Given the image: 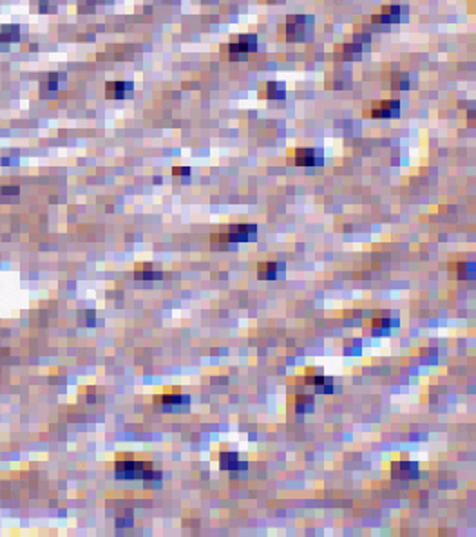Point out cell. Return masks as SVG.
Listing matches in <instances>:
<instances>
[{
    "label": "cell",
    "mask_w": 476,
    "mask_h": 537,
    "mask_svg": "<svg viewBox=\"0 0 476 537\" xmlns=\"http://www.w3.org/2000/svg\"><path fill=\"white\" fill-rule=\"evenodd\" d=\"M129 91H133L131 82H109L107 84V98H112V100H122Z\"/></svg>",
    "instance_id": "cell-8"
},
{
    "label": "cell",
    "mask_w": 476,
    "mask_h": 537,
    "mask_svg": "<svg viewBox=\"0 0 476 537\" xmlns=\"http://www.w3.org/2000/svg\"><path fill=\"white\" fill-rule=\"evenodd\" d=\"M266 94H268L270 100H281V98H284L286 91H284V85L282 84H279V82H272V84H268V91H266Z\"/></svg>",
    "instance_id": "cell-12"
},
{
    "label": "cell",
    "mask_w": 476,
    "mask_h": 537,
    "mask_svg": "<svg viewBox=\"0 0 476 537\" xmlns=\"http://www.w3.org/2000/svg\"><path fill=\"white\" fill-rule=\"evenodd\" d=\"M221 468L223 471H247L248 465L245 461H239L237 454L234 452H223L221 454Z\"/></svg>",
    "instance_id": "cell-7"
},
{
    "label": "cell",
    "mask_w": 476,
    "mask_h": 537,
    "mask_svg": "<svg viewBox=\"0 0 476 537\" xmlns=\"http://www.w3.org/2000/svg\"><path fill=\"white\" fill-rule=\"evenodd\" d=\"M282 272H284L282 262H261L259 264V279L263 281H275L281 277Z\"/></svg>",
    "instance_id": "cell-6"
},
{
    "label": "cell",
    "mask_w": 476,
    "mask_h": 537,
    "mask_svg": "<svg viewBox=\"0 0 476 537\" xmlns=\"http://www.w3.org/2000/svg\"><path fill=\"white\" fill-rule=\"evenodd\" d=\"M295 163L301 167H313V165H322L321 150L315 149H299L295 152Z\"/></svg>",
    "instance_id": "cell-3"
},
{
    "label": "cell",
    "mask_w": 476,
    "mask_h": 537,
    "mask_svg": "<svg viewBox=\"0 0 476 537\" xmlns=\"http://www.w3.org/2000/svg\"><path fill=\"white\" fill-rule=\"evenodd\" d=\"M391 474L393 478H400V480H414L419 478V465L411 461L393 463Z\"/></svg>",
    "instance_id": "cell-4"
},
{
    "label": "cell",
    "mask_w": 476,
    "mask_h": 537,
    "mask_svg": "<svg viewBox=\"0 0 476 537\" xmlns=\"http://www.w3.org/2000/svg\"><path fill=\"white\" fill-rule=\"evenodd\" d=\"M154 401H161L165 405H177V404H189V396H181V394H163V396H156Z\"/></svg>",
    "instance_id": "cell-10"
},
{
    "label": "cell",
    "mask_w": 476,
    "mask_h": 537,
    "mask_svg": "<svg viewBox=\"0 0 476 537\" xmlns=\"http://www.w3.org/2000/svg\"><path fill=\"white\" fill-rule=\"evenodd\" d=\"M297 404V413H312L313 411V398L312 396H306V394H301V396H297L295 400Z\"/></svg>",
    "instance_id": "cell-13"
},
{
    "label": "cell",
    "mask_w": 476,
    "mask_h": 537,
    "mask_svg": "<svg viewBox=\"0 0 476 537\" xmlns=\"http://www.w3.org/2000/svg\"><path fill=\"white\" fill-rule=\"evenodd\" d=\"M116 476L122 480H161V472L141 461H118Z\"/></svg>",
    "instance_id": "cell-1"
},
{
    "label": "cell",
    "mask_w": 476,
    "mask_h": 537,
    "mask_svg": "<svg viewBox=\"0 0 476 537\" xmlns=\"http://www.w3.org/2000/svg\"><path fill=\"white\" fill-rule=\"evenodd\" d=\"M317 392H322V394H330V392H333V380L331 378H326L324 382L321 383V385H317Z\"/></svg>",
    "instance_id": "cell-16"
},
{
    "label": "cell",
    "mask_w": 476,
    "mask_h": 537,
    "mask_svg": "<svg viewBox=\"0 0 476 537\" xmlns=\"http://www.w3.org/2000/svg\"><path fill=\"white\" fill-rule=\"evenodd\" d=\"M2 194H18V188L17 186H6V188H2Z\"/></svg>",
    "instance_id": "cell-18"
},
{
    "label": "cell",
    "mask_w": 476,
    "mask_h": 537,
    "mask_svg": "<svg viewBox=\"0 0 476 537\" xmlns=\"http://www.w3.org/2000/svg\"><path fill=\"white\" fill-rule=\"evenodd\" d=\"M305 22H306V18L303 17H295V18H290L286 24V38L290 40V42H297V40H303L305 38Z\"/></svg>",
    "instance_id": "cell-5"
},
{
    "label": "cell",
    "mask_w": 476,
    "mask_h": 537,
    "mask_svg": "<svg viewBox=\"0 0 476 537\" xmlns=\"http://www.w3.org/2000/svg\"><path fill=\"white\" fill-rule=\"evenodd\" d=\"M172 174H174V176H189L190 168L189 167H174L172 168Z\"/></svg>",
    "instance_id": "cell-17"
},
{
    "label": "cell",
    "mask_w": 476,
    "mask_h": 537,
    "mask_svg": "<svg viewBox=\"0 0 476 537\" xmlns=\"http://www.w3.org/2000/svg\"><path fill=\"white\" fill-rule=\"evenodd\" d=\"M400 13H407V9L400 8V6H388V8L382 9V15L379 17V20H382L384 24L400 22Z\"/></svg>",
    "instance_id": "cell-9"
},
{
    "label": "cell",
    "mask_w": 476,
    "mask_h": 537,
    "mask_svg": "<svg viewBox=\"0 0 476 537\" xmlns=\"http://www.w3.org/2000/svg\"><path fill=\"white\" fill-rule=\"evenodd\" d=\"M20 36V31H18L17 26H4L2 31H0V42H15Z\"/></svg>",
    "instance_id": "cell-11"
},
{
    "label": "cell",
    "mask_w": 476,
    "mask_h": 537,
    "mask_svg": "<svg viewBox=\"0 0 476 537\" xmlns=\"http://www.w3.org/2000/svg\"><path fill=\"white\" fill-rule=\"evenodd\" d=\"M256 49H257L256 35H241L237 36V40L228 44V51L232 54H245V53H250V51H256Z\"/></svg>",
    "instance_id": "cell-2"
},
{
    "label": "cell",
    "mask_w": 476,
    "mask_h": 537,
    "mask_svg": "<svg viewBox=\"0 0 476 537\" xmlns=\"http://www.w3.org/2000/svg\"><path fill=\"white\" fill-rule=\"evenodd\" d=\"M165 273L161 272H136V279H141V281H154V279H163Z\"/></svg>",
    "instance_id": "cell-15"
},
{
    "label": "cell",
    "mask_w": 476,
    "mask_h": 537,
    "mask_svg": "<svg viewBox=\"0 0 476 537\" xmlns=\"http://www.w3.org/2000/svg\"><path fill=\"white\" fill-rule=\"evenodd\" d=\"M391 84L395 89H407L409 87V78L406 73H395L391 78Z\"/></svg>",
    "instance_id": "cell-14"
}]
</instances>
